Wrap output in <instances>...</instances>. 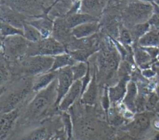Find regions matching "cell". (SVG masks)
I'll return each mask as SVG.
<instances>
[{
    "label": "cell",
    "instance_id": "1",
    "mask_svg": "<svg viewBox=\"0 0 159 140\" xmlns=\"http://www.w3.org/2000/svg\"><path fill=\"white\" fill-rule=\"evenodd\" d=\"M57 97V79L54 80L47 87L36 93L27 108V116L35 118L47 111L52 103L55 104Z\"/></svg>",
    "mask_w": 159,
    "mask_h": 140
},
{
    "label": "cell",
    "instance_id": "2",
    "mask_svg": "<svg viewBox=\"0 0 159 140\" xmlns=\"http://www.w3.org/2000/svg\"><path fill=\"white\" fill-rule=\"evenodd\" d=\"M1 55L8 61H19L27 56L29 42L23 35L1 38Z\"/></svg>",
    "mask_w": 159,
    "mask_h": 140
},
{
    "label": "cell",
    "instance_id": "3",
    "mask_svg": "<svg viewBox=\"0 0 159 140\" xmlns=\"http://www.w3.org/2000/svg\"><path fill=\"white\" fill-rule=\"evenodd\" d=\"M54 56L34 55L27 56L19 61L20 69L25 76L34 77L50 71Z\"/></svg>",
    "mask_w": 159,
    "mask_h": 140
},
{
    "label": "cell",
    "instance_id": "4",
    "mask_svg": "<svg viewBox=\"0 0 159 140\" xmlns=\"http://www.w3.org/2000/svg\"><path fill=\"white\" fill-rule=\"evenodd\" d=\"M150 10L148 5L140 2L130 3L120 11L122 24L130 30L134 25L141 24L147 17Z\"/></svg>",
    "mask_w": 159,
    "mask_h": 140
},
{
    "label": "cell",
    "instance_id": "5",
    "mask_svg": "<svg viewBox=\"0 0 159 140\" xmlns=\"http://www.w3.org/2000/svg\"><path fill=\"white\" fill-rule=\"evenodd\" d=\"M66 51L65 46L52 36L38 42H30L27 56L43 55L55 56Z\"/></svg>",
    "mask_w": 159,
    "mask_h": 140
},
{
    "label": "cell",
    "instance_id": "6",
    "mask_svg": "<svg viewBox=\"0 0 159 140\" xmlns=\"http://www.w3.org/2000/svg\"><path fill=\"white\" fill-rule=\"evenodd\" d=\"M32 77H31L30 81L25 80L24 84L20 87H17L9 92L6 95L4 99L1 100V113L9 112L17 108L19 104L25 98L30 90H32Z\"/></svg>",
    "mask_w": 159,
    "mask_h": 140
},
{
    "label": "cell",
    "instance_id": "7",
    "mask_svg": "<svg viewBox=\"0 0 159 140\" xmlns=\"http://www.w3.org/2000/svg\"><path fill=\"white\" fill-rule=\"evenodd\" d=\"M156 115L155 112L149 111L137 113L133 120L125 125L122 129L139 139L140 136L143 135L149 129L152 121Z\"/></svg>",
    "mask_w": 159,
    "mask_h": 140
},
{
    "label": "cell",
    "instance_id": "8",
    "mask_svg": "<svg viewBox=\"0 0 159 140\" xmlns=\"http://www.w3.org/2000/svg\"><path fill=\"white\" fill-rule=\"evenodd\" d=\"M57 97L55 105H59L65 95L69 90L75 80L71 66H68L57 71Z\"/></svg>",
    "mask_w": 159,
    "mask_h": 140
},
{
    "label": "cell",
    "instance_id": "9",
    "mask_svg": "<svg viewBox=\"0 0 159 140\" xmlns=\"http://www.w3.org/2000/svg\"><path fill=\"white\" fill-rule=\"evenodd\" d=\"M51 36L62 43L65 48L71 42L74 37L71 34V28L68 26L65 17H57L54 19Z\"/></svg>",
    "mask_w": 159,
    "mask_h": 140
},
{
    "label": "cell",
    "instance_id": "10",
    "mask_svg": "<svg viewBox=\"0 0 159 140\" xmlns=\"http://www.w3.org/2000/svg\"><path fill=\"white\" fill-rule=\"evenodd\" d=\"M0 13L1 22L8 23L20 28H23L25 21L30 20L24 14L7 6H2Z\"/></svg>",
    "mask_w": 159,
    "mask_h": 140
},
{
    "label": "cell",
    "instance_id": "11",
    "mask_svg": "<svg viewBox=\"0 0 159 140\" xmlns=\"http://www.w3.org/2000/svg\"><path fill=\"white\" fill-rule=\"evenodd\" d=\"M82 83L81 80L74 81L71 87L61 100L58 108L61 112H66L74 103L76 100L81 96Z\"/></svg>",
    "mask_w": 159,
    "mask_h": 140
},
{
    "label": "cell",
    "instance_id": "12",
    "mask_svg": "<svg viewBox=\"0 0 159 140\" xmlns=\"http://www.w3.org/2000/svg\"><path fill=\"white\" fill-rule=\"evenodd\" d=\"M26 22L35 27L40 32L43 38L51 36L54 20L49 17L48 15L44 14Z\"/></svg>",
    "mask_w": 159,
    "mask_h": 140
},
{
    "label": "cell",
    "instance_id": "13",
    "mask_svg": "<svg viewBox=\"0 0 159 140\" xmlns=\"http://www.w3.org/2000/svg\"><path fill=\"white\" fill-rule=\"evenodd\" d=\"M19 108L1 113L0 118V139L4 140L6 139L12 128L13 127L17 118L19 116Z\"/></svg>",
    "mask_w": 159,
    "mask_h": 140
},
{
    "label": "cell",
    "instance_id": "14",
    "mask_svg": "<svg viewBox=\"0 0 159 140\" xmlns=\"http://www.w3.org/2000/svg\"><path fill=\"white\" fill-rule=\"evenodd\" d=\"M96 68L94 67L91 80L84 92L81 96V102L88 105H93L96 103L98 94V85Z\"/></svg>",
    "mask_w": 159,
    "mask_h": 140
},
{
    "label": "cell",
    "instance_id": "15",
    "mask_svg": "<svg viewBox=\"0 0 159 140\" xmlns=\"http://www.w3.org/2000/svg\"><path fill=\"white\" fill-rule=\"evenodd\" d=\"M129 80V77L121 78L118 80L116 84L108 87L111 103L116 104L123 100L127 92V85Z\"/></svg>",
    "mask_w": 159,
    "mask_h": 140
},
{
    "label": "cell",
    "instance_id": "16",
    "mask_svg": "<svg viewBox=\"0 0 159 140\" xmlns=\"http://www.w3.org/2000/svg\"><path fill=\"white\" fill-rule=\"evenodd\" d=\"M100 28L99 21L89 22L72 28L71 34L76 38H86L99 32Z\"/></svg>",
    "mask_w": 159,
    "mask_h": 140
},
{
    "label": "cell",
    "instance_id": "17",
    "mask_svg": "<svg viewBox=\"0 0 159 140\" xmlns=\"http://www.w3.org/2000/svg\"><path fill=\"white\" fill-rule=\"evenodd\" d=\"M57 71L47 72L32 77V91L37 93L47 87L57 77Z\"/></svg>",
    "mask_w": 159,
    "mask_h": 140
},
{
    "label": "cell",
    "instance_id": "18",
    "mask_svg": "<svg viewBox=\"0 0 159 140\" xmlns=\"http://www.w3.org/2000/svg\"><path fill=\"white\" fill-rule=\"evenodd\" d=\"M104 4L100 0H84L80 4V12L87 14L100 19Z\"/></svg>",
    "mask_w": 159,
    "mask_h": 140
},
{
    "label": "cell",
    "instance_id": "19",
    "mask_svg": "<svg viewBox=\"0 0 159 140\" xmlns=\"http://www.w3.org/2000/svg\"><path fill=\"white\" fill-rule=\"evenodd\" d=\"M138 95V89L136 84L133 81H129L127 85V92L122 100L124 105L133 113L136 112L135 100Z\"/></svg>",
    "mask_w": 159,
    "mask_h": 140
},
{
    "label": "cell",
    "instance_id": "20",
    "mask_svg": "<svg viewBox=\"0 0 159 140\" xmlns=\"http://www.w3.org/2000/svg\"><path fill=\"white\" fill-rule=\"evenodd\" d=\"M65 18L68 26L71 28L82 24L93 21H99V19L97 17L80 12L67 15Z\"/></svg>",
    "mask_w": 159,
    "mask_h": 140
},
{
    "label": "cell",
    "instance_id": "21",
    "mask_svg": "<svg viewBox=\"0 0 159 140\" xmlns=\"http://www.w3.org/2000/svg\"><path fill=\"white\" fill-rule=\"evenodd\" d=\"M76 62L68 52L56 55L54 56V61L50 71H56L65 67L71 66Z\"/></svg>",
    "mask_w": 159,
    "mask_h": 140
},
{
    "label": "cell",
    "instance_id": "22",
    "mask_svg": "<svg viewBox=\"0 0 159 140\" xmlns=\"http://www.w3.org/2000/svg\"><path fill=\"white\" fill-rule=\"evenodd\" d=\"M101 46L94 47L88 49L77 50L74 51H67L70 55L76 61L81 62H88V59L90 56L94 55L96 52L99 51Z\"/></svg>",
    "mask_w": 159,
    "mask_h": 140
},
{
    "label": "cell",
    "instance_id": "23",
    "mask_svg": "<svg viewBox=\"0 0 159 140\" xmlns=\"http://www.w3.org/2000/svg\"><path fill=\"white\" fill-rule=\"evenodd\" d=\"M22 29L24 37L30 42H38L43 38L40 32L26 21L24 24Z\"/></svg>",
    "mask_w": 159,
    "mask_h": 140
},
{
    "label": "cell",
    "instance_id": "24",
    "mask_svg": "<svg viewBox=\"0 0 159 140\" xmlns=\"http://www.w3.org/2000/svg\"><path fill=\"white\" fill-rule=\"evenodd\" d=\"M1 38H6L14 35H23L24 32L22 28H17L8 23L1 22L0 26Z\"/></svg>",
    "mask_w": 159,
    "mask_h": 140
},
{
    "label": "cell",
    "instance_id": "25",
    "mask_svg": "<svg viewBox=\"0 0 159 140\" xmlns=\"http://www.w3.org/2000/svg\"><path fill=\"white\" fill-rule=\"evenodd\" d=\"M89 67V62L77 61L71 66L75 81L81 80L87 73Z\"/></svg>",
    "mask_w": 159,
    "mask_h": 140
},
{
    "label": "cell",
    "instance_id": "26",
    "mask_svg": "<svg viewBox=\"0 0 159 140\" xmlns=\"http://www.w3.org/2000/svg\"><path fill=\"white\" fill-rule=\"evenodd\" d=\"M134 59L137 64L143 68V66H147L150 59V56L142 48H135Z\"/></svg>",
    "mask_w": 159,
    "mask_h": 140
},
{
    "label": "cell",
    "instance_id": "27",
    "mask_svg": "<svg viewBox=\"0 0 159 140\" xmlns=\"http://www.w3.org/2000/svg\"><path fill=\"white\" fill-rule=\"evenodd\" d=\"M117 40L124 45H129L134 41L130 30L126 28L122 23L119 27V35Z\"/></svg>",
    "mask_w": 159,
    "mask_h": 140
},
{
    "label": "cell",
    "instance_id": "28",
    "mask_svg": "<svg viewBox=\"0 0 159 140\" xmlns=\"http://www.w3.org/2000/svg\"><path fill=\"white\" fill-rule=\"evenodd\" d=\"M159 43V37L154 35V33L150 32L143 35L139 40V44L141 46H151Z\"/></svg>",
    "mask_w": 159,
    "mask_h": 140
},
{
    "label": "cell",
    "instance_id": "29",
    "mask_svg": "<svg viewBox=\"0 0 159 140\" xmlns=\"http://www.w3.org/2000/svg\"><path fill=\"white\" fill-rule=\"evenodd\" d=\"M46 135V129L45 128H39L32 131L19 140H43Z\"/></svg>",
    "mask_w": 159,
    "mask_h": 140
},
{
    "label": "cell",
    "instance_id": "30",
    "mask_svg": "<svg viewBox=\"0 0 159 140\" xmlns=\"http://www.w3.org/2000/svg\"><path fill=\"white\" fill-rule=\"evenodd\" d=\"M62 121L64 125V129L66 132L67 139L69 140L71 139L72 136V129H73V125L71 120L70 115L66 113V112H63L62 115Z\"/></svg>",
    "mask_w": 159,
    "mask_h": 140
},
{
    "label": "cell",
    "instance_id": "31",
    "mask_svg": "<svg viewBox=\"0 0 159 140\" xmlns=\"http://www.w3.org/2000/svg\"><path fill=\"white\" fill-rule=\"evenodd\" d=\"M159 101V97L156 92H150L147 97L145 109L146 111L153 112L154 108Z\"/></svg>",
    "mask_w": 159,
    "mask_h": 140
},
{
    "label": "cell",
    "instance_id": "32",
    "mask_svg": "<svg viewBox=\"0 0 159 140\" xmlns=\"http://www.w3.org/2000/svg\"><path fill=\"white\" fill-rule=\"evenodd\" d=\"M101 105L103 109L105 110L106 113H107L109 110L111 101H110V98L108 94V86L107 85H106L104 88V91H103L102 95L101 97Z\"/></svg>",
    "mask_w": 159,
    "mask_h": 140
},
{
    "label": "cell",
    "instance_id": "33",
    "mask_svg": "<svg viewBox=\"0 0 159 140\" xmlns=\"http://www.w3.org/2000/svg\"><path fill=\"white\" fill-rule=\"evenodd\" d=\"M154 72L150 69H145L142 71V74L146 77H152L154 75Z\"/></svg>",
    "mask_w": 159,
    "mask_h": 140
},
{
    "label": "cell",
    "instance_id": "34",
    "mask_svg": "<svg viewBox=\"0 0 159 140\" xmlns=\"http://www.w3.org/2000/svg\"><path fill=\"white\" fill-rule=\"evenodd\" d=\"M153 112H155L156 114H158L159 115V101L157 103V105H156V106H155V107L154 108Z\"/></svg>",
    "mask_w": 159,
    "mask_h": 140
},
{
    "label": "cell",
    "instance_id": "35",
    "mask_svg": "<svg viewBox=\"0 0 159 140\" xmlns=\"http://www.w3.org/2000/svg\"><path fill=\"white\" fill-rule=\"evenodd\" d=\"M151 140H159V131L152 138Z\"/></svg>",
    "mask_w": 159,
    "mask_h": 140
},
{
    "label": "cell",
    "instance_id": "36",
    "mask_svg": "<svg viewBox=\"0 0 159 140\" xmlns=\"http://www.w3.org/2000/svg\"><path fill=\"white\" fill-rule=\"evenodd\" d=\"M156 94L159 97V86L157 87V88H156Z\"/></svg>",
    "mask_w": 159,
    "mask_h": 140
},
{
    "label": "cell",
    "instance_id": "37",
    "mask_svg": "<svg viewBox=\"0 0 159 140\" xmlns=\"http://www.w3.org/2000/svg\"><path fill=\"white\" fill-rule=\"evenodd\" d=\"M157 116L159 118V115H158V114H157Z\"/></svg>",
    "mask_w": 159,
    "mask_h": 140
}]
</instances>
